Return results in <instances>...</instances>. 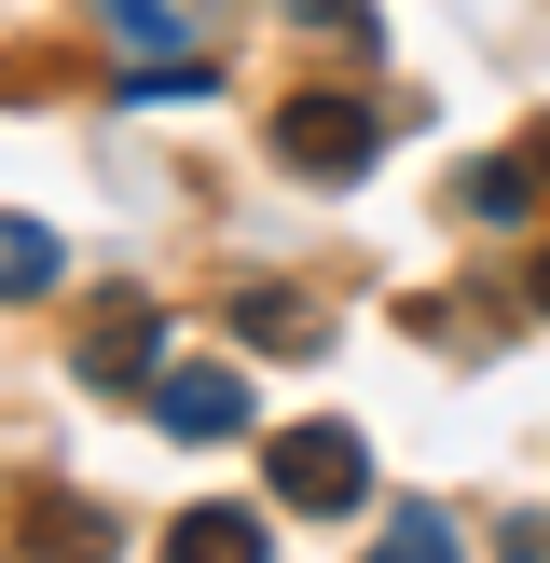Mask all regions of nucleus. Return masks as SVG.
I'll use <instances>...</instances> for the list:
<instances>
[{
	"mask_svg": "<svg viewBox=\"0 0 550 563\" xmlns=\"http://www.w3.org/2000/svg\"><path fill=\"white\" fill-rule=\"evenodd\" d=\"M165 563H275V537L248 509H179L165 522Z\"/></svg>",
	"mask_w": 550,
	"mask_h": 563,
	"instance_id": "5",
	"label": "nucleus"
},
{
	"mask_svg": "<svg viewBox=\"0 0 550 563\" xmlns=\"http://www.w3.org/2000/svg\"><path fill=\"white\" fill-rule=\"evenodd\" d=\"M537 192H550V179H537V152H509V165H468L454 207H468V220H537Z\"/></svg>",
	"mask_w": 550,
	"mask_h": 563,
	"instance_id": "6",
	"label": "nucleus"
},
{
	"mask_svg": "<svg viewBox=\"0 0 550 563\" xmlns=\"http://www.w3.org/2000/svg\"><path fill=\"white\" fill-rule=\"evenodd\" d=\"M537 317H550V247H537Z\"/></svg>",
	"mask_w": 550,
	"mask_h": 563,
	"instance_id": "13",
	"label": "nucleus"
},
{
	"mask_svg": "<svg viewBox=\"0 0 550 563\" xmlns=\"http://www.w3.org/2000/svg\"><path fill=\"white\" fill-rule=\"evenodd\" d=\"M42 289H55V234L0 207V302H42Z\"/></svg>",
	"mask_w": 550,
	"mask_h": 563,
	"instance_id": "7",
	"label": "nucleus"
},
{
	"mask_svg": "<svg viewBox=\"0 0 550 563\" xmlns=\"http://www.w3.org/2000/svg\"><path fill=\"white\" fill-rule=\"evenodd\" d=\"M28 537H42V550H110V522H97V509H55V495H42V509H28Z\"/></svg>",
	"mask_w": 550,
	"mask_h": 563,
	"instance_id": "10",
	"label": "nucleus"
},
{
	"mask_svg": "<svg viewBox=\"0 0 550 563\" xmlns=\"http://www.w3.org/2000/svg\"><path fill=\"white\" fill-rule=\"evenodd\" d=\"M152 412H165V440H234L248 427V385L220 372V357H207V372H152Z\"/></svg>",
	"mask_w": 550,
	"mask_h": 563,
	"instance_id": "3",
	"label": "nucleus"
},
{
	"mask_svg": "<svg viewBox=\"0 0 550 563\" xmlns=\"http://www.w3.org/2000/svg\"><path fill=\"white\" fill-rule=\"evenodd\" d=\"M537 179H550V124H537Z\"/></svg>",
	"mask_w": 550,
	"mask_h": 563,
	"instance_id": "14",
	"label": "nucleus"
},
{
	"mask_svg": "<svg viewBox=\"0 0 550 563\" xmlns=\"http://www.w3.org/2000/svg\"><path fill=\"white\" fill-rule=\"evenodd\" d=\"M372 110L358 97H289L275 110V165H289V179H358V165H372Z\"/></svg>",
	"mask_w": 550,
	"mask_h": 563,
	"instance_id": "1",
	"label": "nucleus"
},
{
	"mask_svg": "<svg viewBox=\"0 0 550 563\" xmlns=\"http://www.w3.org/2000/svg\"><path fill=\"white\" fill-rule=\"evenodd\" d=\"M97 14L124 27V42H152V55H165V27H179V0H97Z\"/></svg>",
	"mask_w": 550,
	"mask_h": 563,
	"instance_id": "11",
	"label": "nucleus"
},
{
	"mask_svg": "<svg viewBox=\"0 0 550 563\" xmlns=\"http://www.w3.org/2000/svg\"><path fill=\"white\" fill-rule=\"evenodd\" d=\"M152 344H165V317H152V302H97V330H82V372H97V385H138V372H152Z\"/></svg>",
	"mask_w": 550,
	"mask_h": 563,
	"instance_id": "4",
	"label": "nucleus"
},
{
	"mask_svg": "<svg viewBox=\"0 0 550 563\" xmlns=\"http://www.w3.org/2000/svg\"><path fill=\"white\" fill-rule=\"evenodd\" d=\"M372 563H454V522H440L427 495H399V509H385V537H372Z\"/></svg>",
	"mask_w": 550,
	"mask_h": 563,
	"instance_id": "9",
	"label": "nucleus"
},
{
	"mask_svg": "<svg viewBox=\"0 0 550 563\" xmlns=\"http://www.w3.org/2000/svg\"><path fill=\"white\" fill-rule=\"evenodd\" d=\"M289 14H317V27H358V0H289Z\"/></svg>",
	"mask_w": 550,
	"mask_h": 563,
	"instance_id": "12",
	"label": "nucleus"
},
{
	"mask_svg": "<svg viewBox=\"0 0 550 563\" xmlns=\"http://www.w3.org/2000/svg\"><path fill=\"white\" fill-rule=\"evenodd\" d=\"M234 344H317V302L302 289H234Z\"/></svg>",
	"mask_w": 550,
	"mask_h": 563,
	"instance_id": "8",
	"label": "nucleus"
},
{
	"mask_svg": "<svg viewBox=\"0 0 550 563\" xmlns=\"http://www.w3.org/2000/svg\"><path fill=\"white\" fill-rule=\"evenodd\" d=\"M275 495H289V509H358V495H372V454H358V427H289L275 440Z\"/></svg>",
	"mask_w": 550,
	"mask_h": 563,
	"instance_id": "2",
	"label": "nucleus"
}]
</instances>
